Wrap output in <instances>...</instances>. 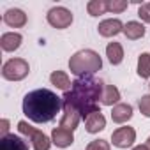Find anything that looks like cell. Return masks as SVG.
I'll list each match as a JSON object with an SVG mask.
<instances>
[{
  "label": "cell",
  "mask_w": 150,
  "mask_h": 150,
  "mask_svg": "<svg viewBox=\"0 0 150 150\" xmlns=\"http://www.w3.org/2000/svg\"><path fill=\"white\" fill-rule=\"evenodd\" d=\"M87 11H88L90 16H101V14L108 13L106 0H90L87 4Z\"/></svg>",
  "instance_id": "cell-21"
},
{
  "label": "cell",
  "mask_w": 150,
  "mask_h": 150,
  "mask_svg": "<svg viewBox=\"0 0 150 150\" xmlns=\"http://www.w3.org/2000/svg\"><path fill=\"white\" fill-rule=\"evenodd\" d=\"M51 141L53 145H57L58 148H67L74 143V136H72V131H67L64 127H55L51 131Z\"/></svg>",
  "instance_id": "cell-10"
},
{
  "label": "cell",
  "mask_w": 150,
  "mask_h": 150,
  "mask_svg": "<svg viewBox=\"0 0 150 150\" xmlns=\"http://www.w3.org/2000/svg\"><path fill=\"white\" fill-rule=\"evenodd\" d=\"M87 150H110V143L104 139H94L87 145Z\"/></svg>",
  "instance_id": "cell-25"
},
{
  "label": "cell",
  "mask_w": 150,
  "mask_h": 150,
  "mask_svg": "<svg viewBox=\"0 0 150 150\" xmlns=\"http://www.w3.org/2000/svg\"><path fill=\"white\" fill-rule=\"evenodd\" d=\"M138 76L146 80L150 78V53H141L138 58Z\"/></svg>",
  "instance_id": "cell-20"
},
{
  "label": "cell",
  "mask_w": 150,
  "mask_h": 150,
  "mask_svg": "<svg viewBox=\"0 0 150 150\" xmlns=\"http://www.w3.org/2000/svg\"><path fill=\"white\" fill-rule=\"evenodd\" d=\"M4 23L13 28H21L27 25V14L21 9H7L4 14Z\"/></svg>",
  "instance_id": "cell-12"
},
{
  "label": "cell",
  "mask_w": 150,
  "mask_h": 150,
  "mask_svg": "<svg viewBox=\"0 0 150 150\" xmlns=\"http://www.w3.org/2000/svg\"><path fill=\"white\" fill-rule=\"evenodd\" d=\"M131 117H132V106L131 104L118 103L111 110V120L115 124H125L127 120H131Z\"/></svg>",
  "instance_id": "cell-14"
},
{
  "label": "cell",
  "mask_w": 150,
  "mask_h": 150,
  "mask_svg": "<svg viewBox=\"0 0 150 150\" xmlns=\"http://www.w3.org/2000/svg\"><path fill=\"white\" fill-rule=\"evenodd\" d=\"M64 108L62 97H58L55 92L48 88H37L28 92L23 97V113L28 120L35 124H46L51 122L57 113Z\"/></svg>",
  "instance_id": "cell-2"
},
{
  "label": "cell",
  "mask_w": 150,
  "mask_h": 150,
  "mask_svg": "<svg viewBox=\"0 0 150 150\" xmlns=\"http://www.w3.org/2000/svg\"><path fill=\"white\" fill-rule=\"evenodd\" d=\"M30 65L23 58H11L2 65V78L7 81H21L28 76Z\"/></svg>",
  "instance_id": "cell-4"
},
{
  "label": "cell",
  "mask_w": 150,
  "mask_h": 150,
  "mask_svg": "<svg viewBox=\"0 0 150 150\" xmlns=\"http://www.w3.org/2000/svg\"><path fill=\"white\" fill-rule=\"evenodd\" d=\"M0 150H28V143L16 134H6L0 138Z\"/></svg>",
  "instance_id": "cell-11"
},
{
  "label": "cell",
  "mask_w": 150,
  "mask_h": 150,
  "mask_svg": "<svg viewBox=\"0 0 150 150\" xmlns=\"http://www.w3.org/2000/svg\"><path fill=\"white\" fill-rule=\"evenodd\" d=\"M23 42V35L18 32H6L0 37V46L4 51H16Z\"/></svg>",
  "instance_id": "cell-13"
},
{
  "label": "cell",
  "mask_w": 150,
  "mask_h": 150,
  "mask_svg": "<svg viewBox=\"0 0 150 150\" xmlns=\"http://www.w3.org/2000/svg\"><path fill=\"white\" fill-rule=\"evenodd\" d=\"M46 20L48 23L53 27V28H58V30H64L67 27H71L72 23V13L65 7H51L46 14Z\"/></svg>",
  "instance_id": "cell-6"
},
{
  "label": "cell",
  "mask_w": 150,
  "mask_h": 150,
  "mask_svg": "<svg viewBox=\"0 0 150 150\" xmlns=\"http://www.w3.org/2000/svg\"><path fill=\"white\" fill-rule=\"evenodd\" d=\"M106 7H108V13L118 14V13H124L129 7V4L125 0H106Z\"/></svg>",
  "instance_id": "cell-22"
},
{
  "label": "cell",
  "mask_w": 150,
  "mask_h": 150,
  "mask_svg": "<svg viewBox=\"0 0 150 150\" xmlns=\"http://www.w3.org/2000/svg\"><path fill=\"white\" fill-rule=\"evenodd\" d=\"M106 57L111 65H118L124 60V48L120 42H110L106 46Z\"/></svg>",
  "instance_id": "cell-19"
},
{
  "label": "cell",
  "mask_w": 150,
  "mask_h": 150,
  "mask_svg": "<svg viewBox=\"0 0 150 150\" xmlns=\"http://www.w3.org/2000/svg\"><path fill=\"white\" fill-rule=\"evenodd\" d=\"M62 101H64V108H62L60 127H64V129H67V131H74V129L78 127V124H80L81 115H80V111L74 108L67 99H62Z\"/></svg>",
  "instance_id": "cell-7"
},
{
  "label": "cell",
  "mask_w": 150,
  "mask_h": 150,
  "mask_svg": "<svg viewBox=\"0 0 150 150\" xmlns=\"http://www.w3.org/2000/svg\"><path fill=\"white\" fill-rule=\"evenodd\" d=\"M50 81H51V85H55L58 90H64V92H69L72 87L67 72H64V71H53L50 76Z\"/></svg>",
  "instance_id": "cell-17"
},
{
  "label": "cell",
  "mask_w": 150,
  "mask_h": 150,
  "mask_svg": "<svg viewBox=\"0 0 150 150\" xmlns=\"http://www.w3.org/2000/svg\"><path fill=\"white\" fill-rule=\"evenodd\" d=\"M103 81H97L92 76H81L72 81V87L69 92L64 94L62 99H67L81 115V118H87L88 115L101 111L99 110V101L103 96Z\"/></svg>",
  "instance_id": "cell-1"
},
{
  "label": "cell",
  "mask_w": 150,
  "mask_h": 150,
  "mask_svg": "<svg viewBox=\"0 0 150 150\" xmlns=\"http://www.w3.org/2000/svg\"><path fill=\"white\" fill-rule=\"evenodd\" d=\"M111 141L117 148H129L132 146V143L136 141V131L129 125L125 127H118L117 131H113L111 134Z\"/></svg>",
  "instance_id": "cell-8"
},
{
  "label": "cell",
  "mask_w": 150,
  "mask_h": 150,
  "mask_svg": "<svg viewBox=\"0 0 150 150\" xmlns=\"http://www.w3.org/2000/svg\"><path fill=\"white\" fill-rule=\"evenodd\" d=\"M97 30H99V35H103V37H115L120 32H124V23L118 18H110V20L101 21Z\"/></svg>",
  "instance_id": "cell-9"
},
{
  "label": "cell",
  "mask_w": 150,
  "mask_h": 150,
  "mask_svg": "<svg viewBox=\"0 0 150 150\" xmlns=\"http://www.w3.org/2000/svg\"><path fill=\"white\" fill-rule=\"evenodd\" d=\"M7 131H9V120L7 118H2V122H0V132H2V136L9 134Z\"/></svg>",
  "instance_id": "cell-26"
},
{
  "label": "cell",
  "mask_w": 150,
  "mask_h": 150,
  "mask_svg": "<svg viewBox=\"0 0 150 150\" xmlns=\"http://www.w3.org/2000/svg\"><path fill=\"white\" fill-rule=\"evenodd\" d=\"M18 131H20L23 136L30 138L34 150H50V148H51V143H53V141H51L42 131L32 127L27 120H20V122H18Z\"/></svg>",
  "instance_id": "cell-5"
},
{
  "label": "cell",
  "mask_w": 150,
  "mask_h": 150,
  "mask_svg": "<svg viewBox=\"0 0 150 150\" xmlns=\"http://www.w3.org/2000/svg\"><path fill=\"white\" fill-rule=\"evenodd\" d=\"M132 150H150V148H148L146 145H136V146H134Z\"/></svg>",
  "instance_id": "cell-27"
},
{
  "label": "cell",
  "mask_w": 150,
  "mask_h": 150,
  "mask_svg": "<svg viewBox=\"0 0 150 150\" xmlns=\"http://www.w3.org/2000/svg\"><path fill=\"white\" fill-rule=\"evenodd\" d=\"M124 35L129 41H138L145 35V27L139 21H127L124 25Z\"/></svg>",
  "instance_id": "cell-18"
},
{
  "label": "cell",
  "mask_w": 150,
  "mask_h": 150,
  "mask_svg": "<svg viewBox=\"0 0 150 150\" xmlns=\"http://www.w3.org/2000/svg\"><path fill=\"white\" fill-rule=\"evenodd\" d=\"M120 101V90L115 87V85H106L103 87V96H101V103L104 106H117Z\"/></svg>",
  "instance_id": "cell-16"
},
{
  "label": "cell",
  "mask_w": 150,
  "mask_h": 150,
  "mask_svg": "<svg viewBox=\"0 0 150 150\" xmlns=\"http://www.w3.org/2000/svg\"><path fill=\"white\" fill-rule=\"evenodd\" d=\"M103 69V60L94 50H80L69 58V71L74 76H92Z\"/></svg>",
  "instance_id": "cell-3"
},
{
  "label": "cell",
  "mask_w": 150,
  "mask_h": 150,
  "mask_svg": "<svg viewBox=\"0 0 150 150\" xmlns=\"http://www.w3.org/2000/svg\"><path fill=\"white\" fill-rule=\"evenodd\" d=\"M148 87H150V83H148Z\"/></svg>",
  "instance_id": "cell-29"
},
{
  "label": "cell",
  "mask_w": 150,
  "mask_h": 150,
  "mask_svg": "<svg viewBox=\"0 0 150 150\" xmlns=\"http://www.w3.org/2000/svg\"><path fill=\"white\" fill-rule=\"evenodd\" d=\"M104 127H106V118L101 111H96V113H92L85 118V129L90 134H96V132L103 131Z\"/></svg>",
  "instance_id": "cell-15"
},
{
  "label": "cell",
  "mask_w": 150,
  "mask_h": 150,
  "mask_svg": "<svg viewBox=\"0 0 150 150\" xmlns=\"http://www.w3.org/2000/svg\"><path fill=\"white\" fill-rule=\"evenodd\" d=\"M138 108H139L143 117L150 118V94L148 96H141V99L138 101Z\"/></svg>",
  "instance_id": "cell-23"
},
{
  "label": "cell",
  "mask_w": 150,
  "mask_h": 150,
  "mask_svg": "<svg viewBox=\"0 0 150 150\" xmlns=\"http://www.w3.org/2000/svg\"><path fill=\"white\" fill-rule=\"evenodd\" d=\"M138 16L141 18V21L150 23V2H145L138 7Z\"/></svg>",
  "instance_id": "cell-24"
},
{
  "label": "cell",
  "mask_w": 150,
  "mask_h": 150,
  "mask_svg": "<svg viewBox=\"0 0 150 150\" xmlns=\"http://www.w3.org/2000/svg\"><path fill=\"white\" fill-rule=\"evenodd\" d=\"M145 145H146V146L150 148V136H148V139H146V143H145Z\"/></svg>",
  "instance_id": "cell-28"
}]
</instances>
